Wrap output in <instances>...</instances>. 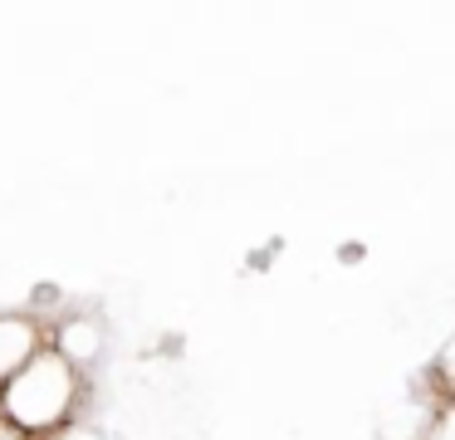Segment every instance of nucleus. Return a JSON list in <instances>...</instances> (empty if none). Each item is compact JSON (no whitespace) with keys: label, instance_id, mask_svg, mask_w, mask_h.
Instances as JSON below:
<instances>
[{"label":"nucleus","instance_id":"nucleus-1","mask_svg":"<svg viewBox=\"0 0 455 440\" xmlns=\"http://www.w3.org/2000/svg\"><path fill=\"white\" fill-rule=\"evenodd\" d=\"M338 260H347V264L363 260V244H343V250H338Z\"/></svg>","mask_w":455,"mask_h":440}]
</instances>
